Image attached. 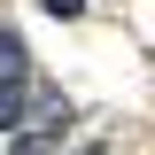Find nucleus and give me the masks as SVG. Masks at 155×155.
<instances>
[{"label":"nucleus","instance_id":"obj_1","mask_svg":"<svg viewBox=\"0 0 155 155\" xmlns=\"http://www.w3.org/2000/svg\"><path fill=\"white\" fill-rule=\"evenodd\" d=\"M0 85H23V39L0 31Z\"/></svg>","mask_w":155,"mask_h":155},{"label":"nucleus","instance_id":"obj_2","mask_svg":"<svg viewBox=\"0 0 155 155\" xmlns=\"http://www.w3.org/2000/svg\"><path fill=\"white\" fill-rule=\"evenodd\" d=\"M54 147H62V124H39V132H23L8 155H54Z\"/></svg>","mask_w":155,"mask_h":155},{"label":"nucleus","instance_id":"obj_3","mask_svg":"<svg viewBox=\"0 0 155 155\" xmlns=\"http://www.w3.org/2000/svg\"><path fill=\"white\" fill-rule=\"evenodd\" d=\"M47 16H62V23H70V16H85V0H47Z\"/></svg>","mask_w":155,"mask_h":155},{"label":"nucleus","instance_id":"obj_4","mask_svg":"<svg viewBox=\"0 0 155 155\" xmlns=\"http://www.w3.org/2000/svg\"><path fill=\"white\" fill-rule=\"evenodd\" d=\"M78 155H101V147H78Z\"/></svg>","mask_w":155,"mask_h":155}]
</instances>
